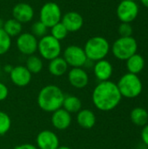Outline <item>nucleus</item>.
Here are the masks:
<instances>
[{
    "label": "nucleus",
    "mask_w": 148,
    "mask_h": 149,
    "mask_svg": "<svg viewBox=\"0 0 148 149\" xmlns=\"http://www.w3.org/2000/svg\"><path fill=\"white\" fill-rule=\"evenodd\" d=\"M122 96L117 84L106 80L99 82L94 88L92 100L95 107L103 112L113 110L120 103Z\"/></svg>",
    "instance_id": "nucleus-1"
},
{
    "label": "nucleus",
    "mask_w": 148,
    "mask_h": 149,
    "mask_svg": "<svg viewBox=\"0 0 148 149\" xmlns=\"http://www.w3.org/2000/svg\"><path fill=\"white\" fill-rule=\"evenodd\" d=\"M65 94L62 90L55 85L44 86L38 96V107L44 112L53 113L63 106Z\"/></svg>",
    "instance_id": "nucleus-2"
},
{
    "label": "nucleus",
    "mask_w": 148,
    "mask_h": 149,
    "mask_svg": "<svg viewBox=\"0 0 148 149\" xmlns=\"http://www.w3.org/2000/svg\"><path fill=\"white\" fill-rule=\"evenodd\" d=\"M84 51L88 60L99 61L105 59L110 51L108 40L100 36H95L89 38L84 46Z\"/></svg>",
    "instance_id": "nucleus-3"
},
{
    "label": "nucleus",
    "mask_w": 148,
    "mask_h": 149,
    "mask_svg": "<svg viewBox=\"0 0 148 149\" xmlns=\"http://www.w3.org/2000/svg\"><path fill=\"white\" fill-rule=\"evenodd\" d=\"M117 86L122 97L134 99L140 95L143 90V84L137 74L127 72L119 80Z\"/></svg>",
    "instance_id": "nucleus-4"
},
{
    "label": "nucleus",
    "mask_w": 148,
    "mask_h": 149,
    "mask_svg": "<svg viewBox=\"0 0 148 149\" xmlns=\"http://www.w3.org/2000/svg\"><path fill=\"white\" fill-rule=\"evenodd\" d=\"M138 43L133 37H120L114 41L112 46L113 56L120 60H127L137 53Z\"/></svg>",
    "instance_id": "nucleus-5"
},
{
    "label": "nucleus",
    "mask_w": 148,
    "mask_h": 149,
    "mask_svg": "<svg viewBox=\"0 0 148 149\" xmlns=\"http://www.w3.org/2000/svg\"><path fill=\"white\" fill-rule=\"evenodd\" d=\"M38 52L43 58L50 61L59 57L62 52L61 43L51 35H45L38 40Z\"/></svg>",
    "instance_id": "nucleus-6"
},
{
    "label": "nucleus",
    "mask_w": 148,
    "mask_h": 149,
    "mask_svg": "<svg viewBox=\"0 0 148 149\" xmlns=\"http://www.w3.org/2000/svg\"><path fill=\"white\" fill-rule=\"evenodd\" d=\"M62 16L63 15L59 5L54 2L45 3L39 10V21H41L48 28H51L56 24L61 22Z\"/></svg>",
    "instance_id": "nucleus-7"
},
{
    "label": "nucleus",
    "mask_w": 148,
    "mask_h": 149,
    "mask_svg": "<svg viewBox=\"0 0 148 149\" xmlns=\"http://www.w3.org/2000/svg\"><path fill=\"white\" fill-rule=\"evenodd\" d=\"M64 59L69 66L82 67L87 62V57L84 48L79 45H69L64 51Z\"/></svg>",
    "instance_id": "nucleus-8"
},
{
    "label": "nucleus",
    "mask_w": 148,
    "mask_h": 149,
    "mask_svg": "<svg viewBox=\"0 0 148 149\" xmlns=\"http://www.w3.org/2000/svg\"><path fill=\"white\" fill-rule=\"evenodd\" d=\"M116 14L121 23H131L139 14V6L135 1L122 0L117 7Z\"/></svg>",
    "instance_id": "nucleus-9"
},
{
    "label": "nucleus",
    "mask_w": 148,
    "mask_h": 149,
    "mask_svg": "<svg viewBox=\"0 0 148 149\" xmlns=\"http://www.w3.org/2000/svg\"><path fill=\"white\" fill-rule=\"evenodd\" d=\"M38 40L31 32H22L17 38L16 45L17 50L24 55L31 56L38 51Z\"/></svg>",
    "instance_id": "nucleus-10"
},
{
    "label": "nucleus",
    "mask_w": 148,
    "mask_h": 149,
    "mask_svg": "<svg viewBox=\"0 0 148 149\" xmlns=\"http://www.w3.org/2000/svg\"><path fill=\"white\" fill-rule=\"evenodd\" d=\"M38 148L57 149L59 147V141L56 134L50 130L41 131L36 139Z\"/></svg>",
    "instance_id": "nucleus-11"
},
{
    "label": "nucleus",
    "mask_w": 148,
    "mask_h": 149,
    "mask_svg": "<svg viewBox=\"0 0 148 149\" xmlns=\"http://www.w3.org/2000/svg\"><path fill=\"white\" fill-rule=\"evenodd\" d=\"M12 17L21 24L29 23L34 17V10L27 3H18L12 8Z\"/></svg>",
    "instance_id": "nucleus-12"
},
{
    "label": "nucleus",
    "mask_w": 148,
    "mask_h": 149,
    "mask_svg": "<svg viewBox=\"0 0 148 149\" xmlns=\"http://www.w3.org/2000/svg\"><path fill=\"white\" fill-rule=\"evenodd\" d=\"M31 75L32 74L24 65H17L13 67L10 72L11 82L18 87H24L29 85L31 80Z\"/></svg>",
    "instance_id": "nucleus-13"
},
{
    "label": "nucleus",
    "mask_w": 148,
    "mask_h": 149,
    "mask_svg": "<svg viewBox=\"0 0 148 149\" xmlns=\"http://www.w3.org/2000/svg\"><path fill=\"white\" fill-rule=\"evenodd\" d=\"M61 23L69 32H76L83 27L84 18L82 15L77 11H68L62 16Z\"/></svg>",
    "instance_id": "nucleus-14"
},
{
    "label": "nucleus",
    "mask_w": 148,
    "mask_h": 149,
    "mask_svg": "<svg viewBox=\"0 0 148 149\" xmlns=\"http://www.w3.org/2000/svg\"><path fill=\"white\" fill-rule=\"evenodd\" d=\"M69 83L77 89L85 88L89 82V76L82 67H73L68 72Z\"/></svg>",
    "instance_id": "nucleus-15"
},
{
    "label": "nucleus",
    "mask_w": 148,
    "mask_h": 149,
    "mask_svg": "<svg viewBox=\"0 0 148 149\" xmlns=\"http://www.w3.org/2000/svg\"><path fill=\"white\" fill-rule=\"evenodd\" d=\"M51 123L52 126L58 130H65L72 123L71 113L61 107L52 113Z\"/></svg>",
    "instance_id": "nucleus-16"
},
{
    "label": "nucleus",
    "mask_w": 148,
    "mask_h": 149,
    "mask_svg": "<svg viewBox=\"0 0 148 149\" xmlns=\"http://www.w3.org/2000/svg\"><path fill=\"white\" fill-rule=\"evenodd\" d=\"M93 72L95 77L101 82L109 80L113 75V68L112 64L106 59L99 60L95 63L93 67Z\"/></svg>",
    "instance_id": "nucleus-17"
},
{
    "label": "nucleus",
    "mask_w": 148,
    "mask_h": 149,
    "mask_svg": "<svg viewBox=\"0 0 148 149\" xmlns=\"http://www.w3.org/2000/svg\"><path fill=\"white\" fill-rule=\"evenodd\" d=\"M77 122L82 128L91 129L96 123V116L92 110L83 109L78 112Z\"/></svg>",
    "instance_id": "nucleus-18"
},
{
    "label": "nucleus",
    "mask_w": 148,
    "mask_h": 149,
    "mask_svg": "<svg viewBox=\"0 0 148 149\" xmlns=\"http://www.w3.org/2000/svg\"><path fill=\"white\" fill-rule=\"evenodd\" d=\"M68 65L62 57H58L50 60L48 65V70L50 73L56 77L63 76L68 70Z\"/></svg>",
    "instance_id": "nucleus-19"
},
{
    "label": "nucleus",
    "mask_w": 148,
    "mask_h": 149,
    "mask_svg": "<svg viewBox=\"0 0 148 149\" xmlns=\"http://www.w3.org/2000/svg\"><path fill=\"white\" fill-rule=\"evenodd\" d=\"M126 61V68L128 70V72L133 74H139L142 72V70L145 67V59L144 58L138 53L133 54L132 57H130Z\"/></svg>",
    "instance_id": "nucleus-20"
},
{
    "label": "nucleus",
    "mask_w": 148,
    "mask_h": 149,
    "mask_svg": "<svg viewBox=\"0 0 148 149\" xmlns=\"http://www.w3.org/2000/svg\"><path fill=\"white\" fill-rule=\"evenodd\" d=\"M130 119L132 122L138 127H144L148 122V113L143 107H135L131 111Z\"/></svg>",
    "instance_id": "nucleus-21"
},
{
    "label": "nucleus",
    "mask_w": 148,
    "mask_h": 149,
    "mask_svg": "<svg viewBox=\"0 0 148 149\" xmlns=\"http://www.w3.org/2000/svg\"><path fill=\"white\" fill-rule=\"evenodd\" d=\"M2 28L10 38L19 36L22 33V30H23L22 24L18 22L17 20L14 19L13 17L8 20H5L3 22Z\"/></svg>",
    "instance_id": "nucleus-22"
},
{
    "label": "nucleus",
    "mask_w": 148,
    "mask_h": 149,
    "mask_svg": "<svg viewBox=\"0 0 148 149\" xmlns=\"http://www.w3.org/2000/svg\"><path fill=\"white\" fill-rule=\"evenodd\" d=\"M81 107H82L81 100L78 97L72 95L65 96L62 107L65 110H66L68 113H78L81 110Z\"/></svg>",
    "instance_id": "nucleus-23"
},
{
    "label": "nucleus",
    "mask_w": 148,
    "mask_h": 149,
    "mask_svg": "<svg viewBox=\"0 0 148 149\" xmlns=\"http://www.w3.org/2000/svg\"><path fill=\"white\" fill-rule=\"evenodd\" d=\"M25 67L31 74H38L43 69V60L36 55H31L26 59Z\"/></svg>",
    "instance_id": "nucleus-24"
},
{
    "label": "nucleus",
    "mask_w": 148,
    "mask_h": 149,
    "mask_svg": "<svg viewBox=\"0 0 148 149\" xmlns=\"http://www.w3.org/2000/svg\"><path fill=\"white\" fill-rule=\"evenodd\" d=\"M69 31H67V29L65 27V25L59 22L58 24H56L55 25H53L52 27H51V35L55 38L56 39H58V41H61L63 39H65L67 35H68Z\"/></svg>",
    "instance_id": "nucleus-25"
},
{
    "label": "nucleus",
    "mask_w": 148,
    "mask_h": 149,
    "mask_svg": "<svg viewBox=\"0 0 148 149\" xmlns=\"http://www.w3.org/2000/svg\"><path fill=\"white\" fill-rule=\"evenodd\" d=\"M11 46V38L0 27V56L7 53Z\"/></svg>",
    "instance_id": "nucleus-26"
},
{
    "label": "nucleus",
    "mask_w": 148,
    "mask_h": 149,
    "mask_svg": "<svg viewBox=\"0 0 148 149\" xmlns=\"http://www.w3.org/2000/svg\"><path fill=\"white\" fill-rule=\"evenodd\" d=\"M48 27L44 24L41 21H37L31 25V34L34 35L36 38H43L44 36L47 35Z\"/></svg>",
    "instance_id": "nucleus-27"
},
{
    "label": "nucleus",
    "mask_w": 148,
    "mask_h": 149,
    "mask_svg": "<svg viewBox=\"0 0 148 149\" xmlns=\"http://www.w3.org/2000/svg\"><path fill=\"white\" fill-rule=\"evenodd\" d=\"M11 120L10 116L0 111V135L5 134L10 128Z\"/></svg>",
    "instance_id": "nucleus-28"
},
{
    "label": "nucleus",
    "mask_w": 148,
    "mask_h": 149,
    "mask_svg": "<svg viewBox=\"0 0 148 149\" xmlns=\"http://www.w3.org/2000/svg\"><path fill=\"white\" fill-rule=\"evenodd\" d=\"M133 27L130 23H121L119 26V34L120 37H132Z\"/></svg>",
    "instance_id": "nucleus-29"
},
{
    "label": "nucleus",
    "mask_w": 148,
    "mask_h": 149,
    "mask_svg": "<svg viewBox=\"0 0 148 149\" xmlns=\"http://www.w3.org/2000/svg\"><path fill=\"white\" fill-rule=\"evenodd\" d=\"M8 94H9L8 87L4 84L0 82V101L4 100L8 97Z\"/></svg>",
    "instance_id": "nucleus-30"
},
{
    "label": "nucleus",
    "mask_w": 148,
    "mask_h": 149,
    "mask_svg": "<svg viewBox=\"0 0 148 149\" xmlns=\"http://www.w3.org/2000/svg\"><path fill=\"white\" fill-rule=\"evenodd\" d=\"M140 136H141V140H142L143 143L148 147V124L143 127Z\"/></svg>",
    "instance_id": "nucleus-31"
},
{
    "label": "nucleus",
    "mask_w": 148,
    "mask_h": 149,
    "mask_svg": "<svg viewBox=\"0 0 148 149\" xmlns=\"http://www.w3.org/2000/svg\"><path fill=\"white\" fill-rule=\"evenodd\" d=\"M14 149H38V148L35 147V146L32 145V144L25 143V144H21V145L17 146Z\"/></svg>",
    "instance_id": "nucleus-32"
},
{
    "label": "nucleus",
    "mask_w": 148,
    "mask_h": 149,
    "mask_svg": "<svg viewBox=\"0 0 148 149\" xmlns=\"http://www.w3.org/2000/svg\"><path fill=\"white\" fill-rule=\"evenodd\" d=\"M12 68H13V66H11L10 65H5V67H4V71L6 72H11V70H12Z\"/></svg>",
    "instance_id": "nucleus-33"
},
{
    "label": "nucleus",
    "mask_w": 148,
    "mask_h": 149,
    "mask_svg": "<svg viewBox=\"0 0 148 149\" xmlns=\"http://www.w3.org/2000/svg\"><path fill=\"white\" fill-rule=\"evenodd\" d=\"M140 1H141L142 4L144 6H146L147 8H148V0H140Z\"/></svg>",
    "instance_id": "nucleus-34"
},
{
    "label": "nucleus",
    "mask_w": 148,
    "mask_h": 149,
    "mask_svg": "<svg viewBox=\"0 0 148 149\" xmlns=\"http://www.w3.org/2000/svg\"><path fill=\"white\" fill-rule=\"evenodd\" d=\"M57 149H72L69 147H66V146H63V147H58Z\"/></svg>",
    "instance_id": "nucleus-35"
},
{
    "label": "nucleus",
    "mask_w": 148,
    "mask_h": 149,
    "mask_svg": "<svg viewBox=\"0 0 148 149\" xmlns=\"http://www.w3.org/2000/svg\"><path fill=\"white\" fill-rule=\"evenodd\" d=\"M130 1H135V0H130Z\"/></svg>",
    "instance_id": "nucleus-36"
},
{
    "label": "nucleus",
    "mask_w": 148,
    "mask_h": 149,
    "mask_svg": "<svg viewBox=\"0 0 148 149\" xmlns=\"http://www.w3.org/2000/svg\"><path fill=\"white\" fill-rule=\"evenodd\" d=\"M0 73H1V68H0Z\"/></svg>",
    "instance_id": "nucleus-37"
}]
</instances>
